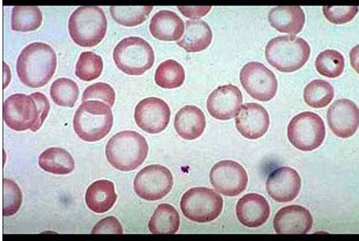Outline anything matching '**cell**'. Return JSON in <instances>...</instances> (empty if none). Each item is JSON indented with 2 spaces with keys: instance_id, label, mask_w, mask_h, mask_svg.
Wrapping results in <instances>:
<instances>
[{
  "instance_id": "1",
  "label": "cell",
  "mask_w": 359,
  "mask_h": 241,
  "mask_svg": "<svg viewBox=\"0 0 359 241\" xmlns=\"http://www.w3.org/2000/svg\"><path fill=\"white\" fill-rule=\"evenodd\" d=\"M53 48L43 43H33L22 50L17 60V73L24 85L32 88L46 85L57 69Z\"/></svg>"
},
{
  "instance_id": "22",
  "label": "cell",
  "mask_w": 359,
  "mask_h": 241,
  "mask_svg": "<svg viewBox=\"0 0 359 241\" xmlns=\"http://www.w3.org/2000/svg\"><path fill=\"white\" fill-rule=\"evenodd\" d=\"M185 31V24L172 11H159L150 22V33L163 41H180Z\"/></svg>"
},
{
  "instance_id": "19",
  "label": "cell",
  "mask_w": 359,
  "mask_h": 241,
  "mask_svg": "<svg viewBox=\"0 0 359 241\" xmlns=\"http://www.w3.org/2000/svg\"><path fill=\"white\" fill-rule=\"evenodd\" d=\"M271 206L264 195L248 193L236 204V216L243 226L257 228L267 221Z\"/></svg>"
},
{
  "instance_id": "10",
  "label": "cell",
  "mask_w": 359,
  "mask_h": 241,
  "mask_svg": "<svg viewBox=\"0 0 359 241\" xmlns=\"http://www.w3.org/2000/svg\"><path fill=\"white\" fill-rule=\"evenodd\" d=\"M173 177L168 167L154 164L144 167L135 177L134 188L142 199L155 202L164 198L172 190Z\"/></svg>"
},
{
  "instance_id": "23",
  "label": "cell",
  "mask_w": 359,
  "mask_h": 241,
  "mask_svg": "<svg viewBox=\"0 0 359 241\" xmlns=\"http://www.w3.org/2000/svg\"><path fill=\"white\" fill-rule=\"evenodd\" d=\"M212 29L204 20H189L185 22L182 39L178 41V46L191 53L206 50L212 43Z\"/></svg>"
},
{
  "instance_id": "36",
  "label": "cell",
  "mask_w": 359,
  "mask_h": 241,
  "mask_svg": "<svg viewBox=\"0 0 359 241\" xmlns=\"http://www.w3.org/2000/svg\"><path fill=\"white\" fill-rule=\"evenodd\" d=\"M358 11V6H323L324 17L336 25L351 22Z\"/></svg>"
},
{
  "instance_id": "29",
  "label": "cell",
  "mask_w": 359,
  "mask_h": 241,
  "mask_svg": "<svg viewBox=\"0 0 359 241\" xmlns=\"http://www.w3.org/2000/svg\"><path fill=\"white\" fill-rule=\"evenodd\" d=\"M334 87L324 80H313L306 85L303 92L304 102L313 108H324L334 99Z\"/></svg>"
},
{
  "instance_id": "13",
  "label": "cell",
  "mask_w": 359,
  "mask_h": 241,
  "mask_svg": "<svg viewBox=\"0 0 359 241\" xmlns=\"http://www.w3.org/2000/svg\"><path fill=\"white\" fill-rule=\"evenodd\" d=\"M171 110L168 103L158 97L142 99L135 109L136 125L149 134H158L169 125Z\"/></svg>"
},
{
  "instance_id": "2",
  "label": "cell",
  "mask_w": 359,
  "mask_h": 241,
  "mask_svg": "<svg viewBox=\"0 0 359 241\" xmlns=\"http://www.w3.org/2000/svg\"><path fill=\"white\" fill-rule=\"evenodd\" d=\"M148 153L147 139L133 130H126L114 135L106 146L108 162L117 170L124 172L134 171L141 167Z\"/></svg>"
},
{
  "instance_id": "27",
  "label": "cell",
  "mask_w": 359,
  "mask_h": 241,
  "mask_svg": "<svg viewBox=\"0 0 359 241\" xmlns=\"http://www.w3.org/2000/svg\"><path fill=\"white\" fill-rule=\"evenodd\" d=\"M43 24V13L36 6H15L12 10L11 27L17 32H32Z\"/></svg>"
},
{
  "instance_id": "4",
  "label": "cell",
  "mask_w": 359,
  "mask_h": 241,
  "mask_svg": "<svg viewBox=\"0 0 359 241\" xmlns=\"http://www.w3.org/2000/svg\"><path fill=\"white\" fill-rule=\"evenodd\" d=\"M108 20L99 6H81L72 13L68 31L78 46L94 47L106 36Z\"/></svg>"
},
{
  "instance_id": "32",
  "label": "cell",
  "mask_w": 359,
  "mask_h": 241,
  "mask_svg": "<svg viewBox=\"0 0 359 241\" xmlns=\"http://www.w3.org/2000/svg\"><path fill=\"white\" fill-rule=\"evenodd\" d=\"M315 66L320 75L331 78H338L344 71V57L338 50H324L316 57Z\"/></svg>"
},
{
  "instance_id": "15",
  "label": "cell",
  "mask_w": 359,
  "mask_h": 241,
  "mask_svg": "<svg viewBox=\"0 0 359 241\" xmlns=\"http://www.w3.org/2000/svg\"><path fill=\"white\" fill-rule=\"evenodd\" d=\"M302 179L292 167H278L267 178L266 188L268 195L278 202H292L299 195Z\"/></svg>"
},
{
  "instance_id": "33",
  "label": "cell",
  "mask_w": 359,
  "mask_h": 241,
  "mask_svg": "<svg viewBox=\"0 0 359 241\" xmlns=\"http://www.w3.org/2000/svg\"><path fill=\"white\" fill-rule=\"evenodd\" d=\"M102 57L93 52H83L79 57L75 75L82 81H93L102 74Z\"/></svg>"
},
{
  "instance_id": "39",
  "label": "cell",
  "mask_w": 359,
  "mask_h": 241,
  "mask_svg": "<svg viewBox=\"0 0 359 241\" xmlns=\"http://www.w3.org/2000/svg\"><path fill=\"white\" fill-rule=\"evenodd\" d=\"M177 8L187 18L201 20V18L211 11L212 6H178Z\"/></svg>"
},
{
  "instance_id": "28",
  "label": "cell",
  "mask_w": 359,
  "mask_h": 241,
  "mask_svg": "<svg viewBox=\"0 0 359 241\" xmlns=\"http://www.w3.org/2000/svg\"><path fill=\"white\" fill-rule=\"evenodd\" d=\"M185 81L183 66L175 60H166L156 69L155 82L165 89L178 88Z\"/></svg>"
},
{
  "instance_id": "31",
  "label": "cell",
  "mask_w": 359,
  "mask_h": 241,
  "mask_svg": "<svg viewBox=\"0 0 359 241\" xmlns=\"http://www.w3.org/2000/svg\"><path fill=\"white\" fill-rule=\"evenodd\" d=\"M79 87L73 80L67 78H57L50 87V97L57 106H72L79 99Z\"/></svg>"
},
{
  "instance_id": "37",
  "label": "cell",
  "mask_w": 359,
  "mask_h": 241,
  "mask_svg": "<svg viewBox=\"0 0 359 241\" xmlns=\"http://www.w3.org/2000/svg\"><path fill=\"white\" fill-rule=\"evenodd\" d=\"M93 234L101 233H123V227L115 216H108L106 219L100 220L92 230Z\"/></svg>"
},
{
  "instance_id": "3",
  "label": "cell",
  "mask_w": 359,
  "mask_h": 241,
  "mask_svg": "<svg viewBox=\"0 0 359 241\" xmlns=\"http://www.w3.org/2000/svg\"><path fill=\"white\" fill-rule=\"evenodd\" d=\"M114 115L107 103L86 101L75 113L73 125L80 139L97 142L104 139L113 128Z\"/></svg>"
},
{
  "instance_id": "21",
  "label": "cell",
  "mask_w": 359,
  "mask_h": 241,
  "mask_svg": "<svg viewBox=\"0 0 359 241\" xmlns=\"http://www.w3.org/2000/svg\"><path fill=\"white\" fill-rule=\"evenodd\" d=\"M268 19L276 31L288 33L292 36L302 32L306 24V15L299 6H278L271 8Z\"/></svg>"
},
{
  "instance_id": "16",
  "label": "cell",
  "mask_w": 359,
  "mask_h": 241,
  "mask_svg": "<svg viewBox=\"0 0 359 241\" xmlns=\"http://www.w3.org/2000/svg\"><path fill=\"white\" fill-rule=\"evenodd\" d=\"M269 115L259 103H246L240 106L236 116V130L248 139H257L268 132Z\"/></svg>"
},
{
  "instance_id": "8",
  "label": "cell",
  "mask_w": 359,
  "mask_h": 241,
  "mask_svg": "<svg viewBox=\"0 0 359 241\" xmlns=\"http://www.w3.org/2000/svg\"><path fill=\"white\" fill-rule=\"evenodd\" d=\"M288 139L301 151H313L320 148L325 139V125L322 117L311 111L296 115L288 125Z\"/></svg>"
},
{
  "instance_id": "17",
  "label": "cell",
  "mask_w": 359,
  "mask_h": 241,
  "mask_svg": "<svg viewBox=\"0 0 359 241\" xmlns=\"http://www.w3.org/2000/svg\"><path fill=\"white\" fill-rule=\"evenodd\" d=\"M243 104V94L236 85L219 87L208 96V110L215 120H229L239 113Z\"/></svg>"
},
{
  "instance_id": "6",
  "label": "cell",
  "mask_w": 359,
  "mask_h": 241,
  "mask_svg": "<svg viewBox=\"0 0 359 241\" xmlns=\"http://www.w3.org/2000/svg\"><path fill=\"white\" fill-rule=\"evenodd\" d=\"M117 68L128 75H143L155 64V53L148 41L129 36L117 43L114 50Z\"/></svg>"
},
{
  "instance_id": "9",
  "label": "cell",
  "mask_w": 359,
  "mask_h": 241,
  "mask_svg": "<svg viewBox=\"0 0 359 241\" xmlns=\"http://www.w3.org/2000/svg\"><path fill=\"white\" fill-rule=\"evenodd\" d=\"M3 115L5 123L12 130L38 132L39 109L32 95L15 94L8 97L3 106Z\"/></svg>"
},
{
  "instance_id": "35",
  "label": "cell",
  "mask_w": 359,
  "mask_h": 241,
  "mask_svg": "<svg viewBox=\"0 0 359 241\" xmlns=\"http://www.w3.org/2000/svg\"><path fill=\"white\" fill-rule=\"evenodd\" d=\"M86 101H101L107 103L111 108L116 101V94L111 85L100 82V83L89 85L88 88L86 89L82 95V102Z\"/></svg>"
},
{
  "instance_id": "12",
  "label": "cell",
  "mask_w": 359,
  "mask_h": 241,
  "mask_svg": "<svg viewBox=\"0 0 359 241\" xmlns=\"http://www.w3.org/2000/svg\"><path fill=\"white\" fill-rule=\"evenodd\" d=\"M210 181L219 193L234 197L241 195L246 190L248 174L243 165L234 160H222L212 167Z\"/></svg>"
},
{
  "instance_id": "14",
  "label": "cell",
  "mask_w": 359,
  "mask_h": 241,
  "mask_svg": "<svg viewBox=\"0 0 359 241\" xmlns=\"http://www.w3.org/2000/svg\"><path fill=\"white\" fill-rule=\"evenodd\" d=\"M327 117L331 132L341 139H348L358 130V106L350 99H341L332 103Z\"/></svg>"
},
{
  "instance_id": "34",
  "label": "cell",
  "mask_w": 359,
  "mask_h": 241,
  "mask_svg": "<svg viewBox=\"0 0 359 241\" xmlns=\"http://www.w3.org/2000/svg\"><path fill=\"white\" fill-rule=\"evenodd\" d=\"M4 204H3V216H15L18 212L22 202V190L15 181L4 178Z\"/></svg>"
},
{
  "instance_id": "30",
  "label": "cell",
  "mask_w": 359,
  "mask_h": 241,
  "mask_svg": "<svg viewBox=\"0 0 359 241\" xmlns=\"http://www.w3.org/2000/svg\"><path fill=\"white\" fill-rule=\"evenodd\" d=\"M110 15L115 22L126 27L141 25L148 19L154 6H110Z\"/></svg>"
},
{
  "instance_id": "38",
  "label": "cell",
  "mask_w": 359,
  "mask_h": 241,
  "mask_svg": "<svg viewBox=\"0 0 359 241\" xmlns=\"http://www.w3.org/2000/svg\"><path fill=\"white\" fill-rule=\"evenodd\" d=\"M32 97L36 99L38 109H39V122H38V127H36L39 130L41 125H43V122L46 120V117L48 116V113H50V102H48V99L43 95V92H33Z\"/></svg>"
},
{
  "instance_id": "20",
  "label": "cell",
  "mask_w": 359,
  "mask_h": 241,
  "mask_svg": "<svg viewBox=\"0 0 359 241\" xmlns=\"http://www.w3.org/2000/svg\"><path fill=\"white\" fill-rule=\"evenodd\" d=\"M206 128V118L201 108L185 106L175 117V129L182 139L194 141L201 137Z\"/></svg>"
},
{
  "instance_id": "18",
  "label": "cell",
  "mask_w": 359,
  "mask_h": 241,
  "mask_svg": "<svg viewBox=\"0 0 359 241\" xmlns=\"http://www.w3.org/2000/svg\"><path fill=\"white\" fill-rule=\"evenodd\" d=\"M313 223L309 209L301 205L285 206L275 214L273 221L278 234H306L311 230Z\"/></svg>"
},
{
  "instance_id": "26",
  "label": "cell",
  "mask_w": 359,
  "mask_h": 241,
  "mask_svg": "<svg viewBox=\"0 0 359 241\" xmlns=\"http://www.w3.org/2000/svg\"><path fill=\"white\" fill-rule=\"evenodd\" d=\"M180 213L170 204L157 206L149 223V230L155 234H175L180 230Z\"/></svg>"
},
{
  "instance_id": "24",
  "label": "cell",
  "mask_w": 359,
  "mask_h": 241,
  "mask_svg": "<svg viewBox=\"0 0 359 241\" xmlns=\"http://www.w3.org/2000/svg\"><path fill=\"white\" fill-rule=\"evenodd\" d=\"M116 200L117 195L113 181L104 179L94 181L86 192V204L88 209L100 214L113 209Z\"/></svg>"
},
{
  "instance_id": "5",
  "label": "cell",
  "mask_w": 359,
  "mask_h": 241,
  "mask_svg": "<svg viewBox=\"0 0 359 241\" xmlns=\"http://www.w3.org/2000/svg\"><path fill=\"white\" fill-rule=\"evenodd\" d=\"M310 57V46L299 36H278L266 46V59L282 73L299 71Z\"/></svg>"
},
{
  "instance_id": "11",
  "label": "cell",
  "mask_w": 359,
  "mask_h": 241,
  "mask_svg": "<svg viewBox=\"0 0 359 241\" xmlns=\"http://www.w3.org/2000/svg\"><path fill=\"white\" fill-rule=\"evenodd\" d=\"M240 81L248 95L267 102L278 92V80L274 73L260 62H250L240 71Z\"/></svg>"
},
{
  "instance_id": "7",
  "label": "cell",
  "mask_w": 359,
  "mask_h": 241,
  "mask_svg": "<svg viewBox=\"0 0 359 241\" xmlns=\"http://www.w3.org/2000/svg\"><path fill=\"white\" fill-rule=\"evenodd\" d=\"M224 200L219 192L208 188H194L184 193L180 209L194 223H210L222 214Z\"/></svg>"
},
{
  "instance_id": "25",
  "label": "cell",
  "mask_w": 359,
  "mask_h": 241,
  "mask_svg": "<svg viewBox=\"0 0 359 241\" xmlns=\"http://www.w3.org/2000/svg\"><path fill=\"white\" fill-rule=\"evenodd\" d=\"M39 167L53 174H68L75 169V162L67 150L50 148L39 157Z\"/></svg>"
}]
</instances>
